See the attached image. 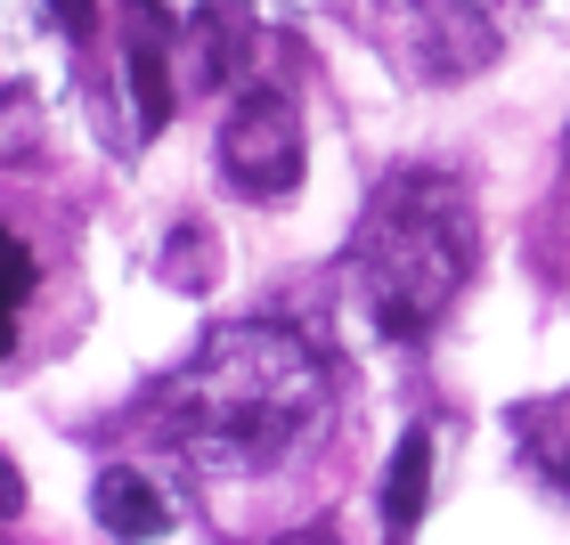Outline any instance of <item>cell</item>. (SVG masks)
<instances>
[{"label":"cell","instance_id":"obj_1","mask_svg":"<svg viewBox=\"0 0 570 545\" xmlns=\"http://www.w3.org/2000/svg\"><path fill=\"white\" fill-rule=\"evenodd\" d=\"M155 424L204 473H277L326 424V367L285 326H220L164 383Z\"/></svg>","mask_w":570,"mask_h":545},{"label":"cell","instance_id":"obj_2","mask_svg":"<svg viewBox=\"0 0 570 545\" xmlns=\"http://www.w3.org/2000/svg\"><path fill=\"white\" fill-rule=\"evenodd\" d=\"M473 277V196L449 171H392L351 228L343 285L375 343H424Z\"/></svg>","mask_w":570,"mask_h":545},{"label":"cell","instance_id":"obj_3","mask_svg":"<svg viewBox=\"0 0 570 545\" xmlns=\"http://www.w3.org/2000/svg\"><path fill=\"white\" fill-rule=\"evenodd\" d=\"M343 17L407 82H464V73L505 58L530 0H343Z\"/></svg>","mask_w":570,"mask_h":545},{"label":"cell","instance_id":"obj_4","mask_svg":"<svg viewBox=\"0 0 570 545\" xmlns=\"http://www.w3.org/2000/svg\"><path fill=\"white\" fill-rule=\"evenodd\" d=\"M73 82V24L49 0H0V164H41Z\"/></svg>","mask_w":570,"mask_h":545},{"label":"cell","instance_id":"obj_5","mask_svg":"<svg viewBox=\"0 0 570 545\" xmlns=\"http://www.w3.org/2000/svg\"><path fill=\"white\" fill-rule=\"evenodd\" d=\"M220 179L237 196H294L302 188V115L285 90H245L220 122Z\"/></svg>","mask_w":570,"mask_h":545},{"label":"cell","instance_id":"obj_6","mask_svg":"<svg viewBox=\"0 0 570 545\" xmlns=\"http://www.w3.org/2000/svg\"><path fill=\"white\" fill-rule=\"evenodd\" d=\"M245 41H253V0H204L196 17H179V90H228L245 73Z\"/></svg>","mask_w":570,"mask_h":545},{"label":"cell","instance_id":"obj_7","mask_svg":"<svg viewBox=\"0 0 570 545\" xmlns=\"http://www.w3.org/2000/svg\"><path fill=\"white\" fill-rule=\"evenodd\" d=\"M90 513H98V529H115V537H171L179 529V497L155 488L147 473H131V464H107V473L90 480Z\"/></svg>","mask_w":570,"mask_h":545},{"label":"cell","instance_id":"obj_8","mask_svg":"<svg viewBox=\"0 0 570 545\" xmlns=\"http://www.w3.org/2000/svg\"><path fill=\"white\" fill-rule=\"evenodd\" d=\"M424 497H432V432H400L392 448V480H383V522L392 529H416L424 522Z\"/></svg>","mask_w":570,"mask_h":545},{"label":"cell","instance_id":"obj_9","mask_svg":"<svg viewBox=\"0 0 570 545\" xmlns=\"http://www.w3.org/2000/svg\"><path fill=\"white\" fill-rule=\"evenodd\" d=\"M522 448H530L538 473L570 497V392H562V399H538V407L522 415Z\"/></svg>","mask_w":570,"mask_h":545},{"label":"cell","instance_id":"obj_10","mask_svg":"<svg viewBox=\"0 0 570 545\" xmlns=\"http://www.w3.org/2000/svg\"><path fill=\"white\" fill-rule=\"evenodd\" d=\"M131 82H139V122L155 131V122L171 115V82H179V66H164L155 33H139V41H131Z\"/></svg>","mask_w":570,"mask_h":545},{"label":"cell","instance_id":"obj_11","mask_svg":"<svg viewBox=\"0 0 570 545\" xmlns=\"http://www.w3.org/2000/svg\"><path fill=\"white\" fill-rule=\"evenodd\" d=\"M33 252H24L9 228H0V358H9V343H17V309H24V294H33Z\"/></svg>","mask_w":570,"mask_h":545},{"label":"cell","instance_id":"obj_12","mask_svg":"<svg viewBox=\"0 0 570 545\" xmlns=\"http://www.w3.org/2000/svg\"><path fill=\"white\" fill-rule=\"evenodd\" d=\"M17 513H24V480H17V464L0 456V522H17Z\"/></svg>","mask_w":570,"mask_h":545},{"label":"cell","instance_id":"obj_13","mask_svg":"<svg viewBox=\"0 0 570 545\" xmlns=\"http://www.w3.org/2000/svg\"><path fill=\"white\" fill-rule=\"evenodd\" d=\"M49 9H58L73 33H90V24H98V0H49Z\"/></svg>","mask_w":570,"mask_h":545}]
</instances>
